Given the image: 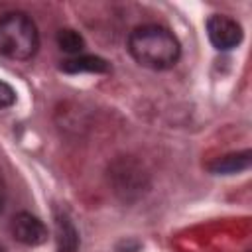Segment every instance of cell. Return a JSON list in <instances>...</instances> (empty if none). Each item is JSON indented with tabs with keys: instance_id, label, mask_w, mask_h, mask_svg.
<instances>
[{
	"instance_id": "1",
	"label": "cell",
	"mask_w": 252,
	"mask_h": 252,
	"mask_svg": "<svg viewBox=\"0 0 252 252\" xmlns=\"http://www.w3.org/2000/svg\"><path fill=\"white\" fill-rule=\"evenodd\" d=\"M128 47L132 57L152 69H167L179 59V41L161 26H142L130 33Z\"/></svg>"
},
{
	"instance_id": "2",
	"label": "cell",
	"mask_w": 252,
	"mask_h": 252,
	"mask_svg": "<svg viewBox=\"0 0 252 252\" xmlns=\"http://www.w3.org/2000/svg\"><path fill=\"white\" fill-rule=\"evenodd\" d=\"M37 30L26 14H8L0 20V53L26 61L37 51Z\"/></svg>"
},
{
	"instance_id": "3",
	"label": "cell",
	"mask_w": 252,
	"mask_h": 252,
	"mask_svg": "<svg viewBox=\"0 0 252 252\" xmlns=\"http://www.w3.org/2000/svg\"><path fill=\"white\" fill-rule=\"evenodd\" d=\"M207 32H209V39L217 49H232L240 43L242 39V30L240 26L228 18V16H220L215 14L209 18L207 22Z\"/></svg>"
},
{
	"instance_id": "4",
	"label": "cell",
	"mask_w": 252,
	"mask_h": 252,
	"mask_svg": "<svg viewBox=\"0 0 252 252\" xmlns=\"http://www.w3.org/2000/svg\"><path fill=\"white\" fill-rule=\"evenodd\" d=\"M12 230H14L16 240H20L22 244H28V246H37L47 240V228L43 226V222L39 219H35L30 213L16 215L14 222H12Z\"/></svg>"
},
{
	"instance_id": "5",
	"label": "cell",
	"mask_w": 252,
	"mask_h": 252,
	"mask_svg": "<svg viewBox=\"0 0 252 252\" xmlns=\"http://www.w3.org/2000/svg\"><path fill=\"white\" fill-rule=\"evenodd\" d=\"M61 69L65 73H104L108 71V63L96 55H83V57L63 61Z\"/></svg>"
},
{
	"instance_id": "6",
	"label": "cell",
	"mask_w": 252,
	"mask_h": 252,
	"mask_svg": "<svg viewBox=\"0 0 252 252\" xmlns=\"http://www.w3.org/2000/svg\"><path fill=\"white\" fill-rule=\"evenodd\" d=\"M250 165V152H240V154H230L224 158H219L215 163L209 165L213 173H238Z\"/></svg>"
},
{
	"instance_id": "7",
	"label": "cell",
	"mask_w": 252,
	"mask_h": 252,
	"mask_svg": "<svg viewBox=\"0 0 252 252\" xmlns=\"http://www.w3.org/2000/svg\"><path fill=\"white\" fill-rule=\"evenodd\" d=\"M57 244L59 252H77L79 248V234L67 219H57Z\"/></svg>"
},
{
	"instance_id": "8",
	"label": "cell",
	"mask_w": 252,
	"mask_h": 252,
	"mask_svg": "<svg viewBox=\"0 0 252 252\" xmlns=\"http://www.w3.org/2000/svg\"><path fill=\"white\" fill-rule=\"evenodd\" d=\"M57 43L67 53H79L85 47V39L75 30H61L57 33Z\"/></svg>"
},
{
	"instance_id": "9",
	"label": "cell",
	"mask_w": 252,
	"mask_h": 252,
	"mask_svg": "<svg viewBox=\"0 0 252 252\" xmlns=\"http://www.w3.org/2000/svg\"><path fill=\"white\" fill-rule=\"evenodd\" d=\"M14 100H16L14 89H12L8 83L0 81V108H6V106H10V104H14Z\"/></svg>"
},
{
	"instance_id": "10",
	"label": "cell",
	"mask_w": 252,
	"mask_h": 252,
	"mask_svg": "<svg viewBox=\"0 0 252 252\" xmlns=\"http://www.w3.org/2000/svg\"><path fill=\"white\" fill-rule=\"evenodd\" d=\"M4 193H6V189H4V179H2V173H0V213H2V207H4Z\"/></svg>"
}]
</instances>
